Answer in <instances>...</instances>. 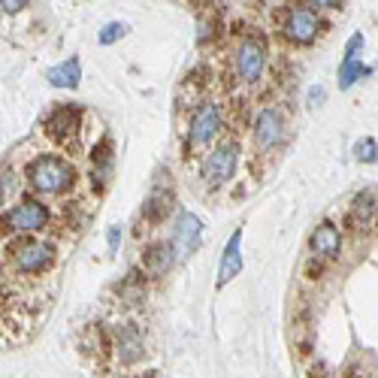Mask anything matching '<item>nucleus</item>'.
<instances>
[{
	"label": "nucleus",
	"mask_w": 378,
	"mask_h": 378,
	"mask_svg": "<svg viewBox=\"0 0 378 378\" xmlns=\"http://www.w3.org/2000/svg\"><path fill=\"white\" fill-rule=\"evenodd\" d=\"M221 127V112H218L215 103H206L200 106V112L194 115V124H191V146H206L212 136L218 133Z\"/></svg>",
	"instance_id": "1a4fd4ad"
},
{
	"label": "nucleus",
	"mask_w": 378,
	"mask_h": 378,
	"mask_svg": "<svg viewBox=\"0 0 378 378\" xmlns=\"http://www.w3.org/2000/svg\"><path fill=\"white\" fill-rule=\"evenodd\" d=\"M239 242H242V230H233L230 242L224 248V260H221V276H218V287H224L230 278H236L242 272V254H239Z\"/></svg>",
	"instance_id": "9b49d317"
},
{
	"label": "nucleus",
	"mask_w": 378,
	"mask_h": 378,
	"mask_svg": "<svg viewBox=\"0 0 378 378\" xmlns=\"http://www.w3.org/2000/svg\"><path fill=\"white\" fill-rule=\"evenodd\" d=\"M79 79H82V67L76 58L64 60V64H58L49 70V85H55V88H76Z\"/></svg>",
	"instance_id": "ddd939ff"
},
{
	"label": "nucleus",
	"mask_w": 378,
	"mask_h": 378,
	"mask_svg": "<svg viewBox=\"0 0 378 378\" xmlns=\"http://www.w3.org/2000/svg\"><path fill=\"white\" fill-rule=\"evenodd\" d=\"M76 121H79V112L76 109H58L55 115L49 118V133L55 140H67L76 131Z\"/></svg>",
	"instance_id": "2eb2a0df"
},
{
	"label": "nucleus",
	"mask_w": 378,
	"mask_h": 378,
	"mask_svg": "<svg viewBox=\"0 0 378 378\" xmlns=\"http://www.w3.org/2000/svg\"><path fill=\"white\" fill-rule=\"evenodd\" d=\"M369 73L373 70L363 67L360 60H342V67H339V88H351L360 76H369Z\"/></svg>",
	"instance_id": "f3484780"
},
{
	"label": "nucleus",
	"mask_w": 378,
	"mask_h": 378,
	"mask_svg": "<svg viewBox=\"0 0 378 378\" xmlns=\"http://www.w3.org/2000/svg\"><path fill=\"white\" fill-rule=\"evenodd\" d=\"M27 179H30V185H34L36 191L58 194V191H64V188L73 181V166L58 161V157L45 155V157H40V161H34L27 166Z\"/></svg>",
	"instance_id": "f257e3e1"
},
{
	"label": "nucleus",
	"mask_w": 378,
	"mask_h": 378,
	"mask_svg": "<svg viewBox=\"0 0 378 378\" xmlns=\"http://www.w3.org/2000/svg\"><path fill=\"white\" fill-rule=\"evenodd\" d=\"M127 34V25H121V21H109L103 30H100V45H112L115 40Z\"/></svg>",
	"instance_id": "6ab92c4d"
},
{
	"label": "nucleus",
	"mask_w": 378,
	"mask_h": 378,
	"mask_svg": "<svg viewBox=\"0 0 378 378\" xmlns=\"http://www.w3.org/2000/svg\"><path fill=\"white\" fill-rule=\"evenodd\" d=\"M375 209H378V200H375V194L373 191H363L354 197V203H351V212H348V221H351L354 227H360V224H369L373 221V215H375Z\"/></svg>",
	"instance_id": "4468645a"
},
{
	"label": "nucleus",
	"mask_w": 378,
	"mask_h": 378,
	"mask_svg": "<svg viewBox=\"0 0 378 378\" xmlns=\"http://www.w3.org/2000/svg\"><path fill=\"white\" fill-rule=\"evenodd\" d=\"M118 239H121V230H118V227H112V230H109V245L115 248V245H118Z\"/></svg>",
	"instance_id": "4be33fe9"
},
{
	"label": "nucleus",
	"mask_w": 378,
	"mask_h": 378,
	"mask_svg": "<svg viewBox=\"0 0 378 378\" xmlns=\"http://www.w3.org/2000/svg\"><path fill=\"white\" fill-rule=\"evenodd\" d=\"M170 197H161V194H155L148 200V206H146V218L148 221H161V218L166 215V209H170Z\"/></svg>",
	"instance_id": "a211bd4d"
},
{
	"label": "nucleus",
	"mask_w": 378,
	"mask_h": 378,
	"mask_svg": "<svg viewBox=\"0 0 378 378\" xmlns=\"http://www.w3.org/2000/svg\"><path fill=\"white\" fill-rule=\"evenodd\" d=\"M12 260L21 272H40L52 263V248L43 242H19L12 252Z\"/></svg>",
	"instance_id": "423d86ee"
},
{
	"label": "nucleus",
	"mask_w": 378,
	"mask_h": 378,
	"mask_svg": "<svg viewBox=\"0 0 378 378\" xmlns=\"http://www.w3.org/2000/svg\"><path fill=\"white\" fill-rule=\"evenodd\" d=\"M0 6H3V12H19L25 6V0H0Z\"/></svg>",
	"instance_id": "412c9836"
},
{
	"label": "nucleus",
	"mask_w": 378,
	"mask_h": 378,
	"mask_svg": "<svg viewBox=\"0 0 378 378\" xmlns=\"http://www.w3.org/2000/svg\"><path fill=\"white\" fill-rule=\"evenodd\" d=\"M118 351H121V360H127V363H133L142 354L140 333H136L133 327H124L118 333Z\"/></svg>",
	"instance_id": "dca6fc26"
},
{
	"label": "nucleus",
	"mask_w": 378,
	"mask_h": 378,
	"mask_svg": "<svg viewBox=\"0 0 378 378\" xmlns=\"http://www.w3.org/2000/svg\"><path fill=\"white\" fill-rule=\"evenodd\" d=\"M318 30H321V21H318V15L312 10H302V6H297V10L287 12L285 19V36L300 45L312 43L318 36Z\"/></svg>",
	"instance_id": "7ed1b4c3"
},
{
	"label": "nucleus",
	"mask_w": 378,
	"mask_h": 378,
	"mask_svg": "<svg viewBox=\"0 0 378 378\" xmlns=\"http://www.w3.org/2000/svg\"><path fill=\"white\" fill-rule=\"evenodd\" d=\"M282 115H278V109H263L260 115L254 118V142L260 151H269L276 146L278 140H282Z\"/></svg>",
	"instance_id": "0eeeda50"
},
{
	"label": "nucleus",
	"mask_w": 378,
	"mask_h": 378,
	"mask_svg": "<svg viewBox=\"0 0 378 378\" xmlns=\"http://www.w3.org/2000/svg\"><path fill=\"white\" fill-rule=\"evenodd\" d=\"M309 248H312V254L321 257V260H333V257H339V248H342V233L336 230V224L324 221L321 227H315L312 239H309Z\"/></svg>",
	"instance_id": "6e6552de"
},
{
	"label": "nucleus",
	"mask_w": 378,
	"mask_h": 378,
	"mask_svg": "<svg viewBox=\"0 0 378 378\" xmlns=\"http://www.w3.org/2000/svg\"><path fill=\"white\" fill-rule=\"evenodd\" d=\"M233 70L242 82H254L257 76L263 73V45L257 40H242L236 45V52H233Z\"/></svg>",
	"instance_id": "f03ea898"
},
{
	"label": "nucleus",
	"mask_w": 378,
	"mask_h": 378,
	"mask_svg": "<svg viewBox=\"0 0 378 378\" xmlns=\"http://www.w3.org/2000/svg\"><path fill=\"white\" fill-rule=\"evenodd\" d=\"M176 263V252H173L170 242H157V245L146 248V254H142V269L151 272V276H161Z\"/></svg>",
	"instance_id": "9d476101"
},
{
	"label": "nucleus",
	"mask_w": 378,
	"mask_h": 378,
	"mask_svg": "<svg viewBox=\"0 0 378 378\" xmlns=\"http://www.w3.org/2000/svg\"><path fill=\"white\" fill-rule=\"evenodd\" d=\"M236 170V146H218L203 164V176L209 185H224Z\"/></svg>",
	"instance_id": "20e7f679"
},
{
	"label": "nucleus",
	"mask_w": 378,
	"mask_h": 378,
	"mask_svg": "<svg viewBox=\"0 0 378 378\" xmlns=\"http://www.w3.org/2000/svg\"><path fill=\"white\" fill-rule=\"evenodd\" d=\"M197 233H200V218L191 215V212H181L176 224V245L173 248H179V254H188L194 248Z\"/></svg>",
	"instance_id": "f8f14e48"
},
{
	"label": "nucleus",
	"mask_w": 378,
	"mask_h": 378,
	"mask_svg": "<svg viewBox=\"0 0 378 378\" xmlns=\"http://www.w3.org/2000/svg\"><path fill=\"white\" fill-rule=\"evenodd\" d=\"M45 224H49V209L36 200L19 203V206L6 215V227H12V230H40Z\"/></svg>",
	"instance_id": "39448f33"
},
{
	"label": "nucleus",
	"mask_w": 378,
	"mask_h": 378,
	"mask_svg": "<svg viewBox=\"0 0 378 378\" xmlns=\"http://www.w3.org/2000/svg\"><path fill=\"white\" fill-rule=\"evenodd\" d=\"M375 140H360L357 142V161H366V164H375V157H378V151H375Z\"/></svg>",
	"instance_id": "aec40b11"
}]
</instances>
